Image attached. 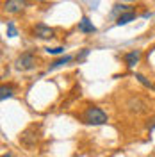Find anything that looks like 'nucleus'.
I'll list each match as a JSON object with an SVG mask.
<instances>
[{"label": "nucleus", "instance_id": "423d86ee", "mask_svg": "<svg viewBox=\"0 0 155 157\" xmlns=\"http://www.w3.org/2000/svg\"><path fill=\"white\" fill-rule=\"evenodd\" d=\"M32 34H34L36 38H39V39H52V38H55V30L52 29L50 25L43 23V21H39V23L34 25Z\"/></svg>", "mask_w": 155, "mask_h": 157}, {"label": "nucleus", "instance_id": "f257e3e1", "mask_svg": "<svg viewBox=\"0 0 155 157\" xmlns=\"http://www.w3.org/2000/svg\"><path fill=\"white\" fill-rule=\"evenodd\" d=\"M82 121L87 125H105L109 121L107 113L98 105H89L86 107V111L82 113Z\"/></svg>", "mask_w": 155, "mask_h": 157}, {"label": "nucleus", "instance_id": "9b49d317", "mask_svg": "<svg viewBox=\"0 0 155 157\" xmlns=\"http://www.w3.org/2000/svg\"><path fill=\"white\" fill-rule=\"evenodd\" d=\"M127 11H132V7H130V6H123V4H114V7H112V11H111V18L118 20V16H121V14L127 13Z\"/></svg>", "mask_w": 155, "mask_h": 157}, {"label": "nucleus", "instance_id": "dca6fc26", "mask_svg": "<svg viewBox=\"0 0 155 157\" xmlns=\"http://www.w3.org/2000/svg\"><path fill=\"white\" fill-rule=\"evenodd\" d=\"M89 52H91L89 48H84V50H82V52H80V54L77 56V57H75V59H77V61H84V59H86L87 56H89Z\"/></svg>", "mask_w": 155, "mask_h": 157}, {"label": "nucleus", "instance_id": "f8f14e48", "mask_svg": "<svg viewBox=\"0 0 155 157\" xmlns=\"http://www.w3.org/2000/svg\"><path fill=\"white\" fill-rule=\"evenodd\" d=\"M11 97H13V88L2 84V86H0V100L4 102V100H7V98H11Z\"/></svg>", "mask_w": 155, "mask_h": 157}, {"label": "nucleus", "instance_id": "39448f33", "mask_svg": "<svg viewBox=\"0 0 155 157\" xmlns=\"http://www.w3.org/2000/svg\"><path fill=\"white\" fill-rule=\"evenodd\" d=\"M27 6H29L27 0H6L2 4V9H4V13H7V14H20Z\"/></svg>", "mask_w": 155, "mask_h": 157}, {"label": "nucleus", "instance_id": "9d476101", "mask_svg": "<svg viewBox=\"0 0 155 157\" xmlns=\"http://www.w3.org/2000/svg\"><path fill=\"white\" fill-rule=\"evenodd\" d=\"M73 59H75L73 56H62V57H59V59H55V61H52V63L48 64V71H50V70L59 68V66H66V64H70Z\"/></svg>", "mask_w": 155, "mask_h": 157}, {"label": "nucleus", "instance_id": "2eb2a0df", "mask_svg": "<svg viewBox=\"0 0 155 157\" xmlns=\"http://www.w3.org/2000/svg\"><path fill=\"white\" fill-rule=\"evenodd\" d=\"M6 32H7L9 38H16V36H18V29L14 27L13 21H7V29H6Z\"/></svg>", "mask_w": 155, "mask_h": 157}, {"label": "nucleus", "instance_id": "20e7f679", "mask_svg": "<svg viewBox=\"0 0 155 157\" xmlns=\"http://www.w3.org/2000/svg\"><path fill=\"white\" fill-rule=\"evenodd\" d=\"M38 139H39V136H38V132H36V127H34V125L29 127V128H25V130L20 134V143L27 148H32L38 143Z\"/></svg>", "mask_w": 155, "mask_h": 157}, {"label": "nucleus", "instance_id": "ddd939ff", "mask_svg": "<svg viewBox=\"0 0 155 157\" xmlns=\"http://www.w3.org/2000/svg\"><path fill=\"white\" fill-rule=\"evenodd\" d=\"M136 78L139 80V82H141V84H143V86H145V88H148V89H152V91H155V86L145 77V75H143V73H136Z\"/></svg>", "mask_w": 155, "mask_h": 157}, {"label": "nucleus", "instance_id": "f3484780", "mask_svg": "<svg viewBox=\"0 0 155 157\" xmlns=\"http://www.w3.org/2000/svg\"><path fill=\"white\" fill-rule=\"evenodd\" d=\"M153 128H155V118L152 120V123H148V130H150V132H152Z\"/></svg>", "mask_w": 155, "mask_h": 157}, {"label": "nucleus", "instance_id": "6e6552de", "mask_svg": "<svg viewBox=\"0 0 155 157\" xmlns=\"http://www.w3.org/2000/svg\"><path fill=\"white\" fill-rule=\"evenodd\" d=\"M78 32H82V34H95L96 32V27L93 25V21L87 18V16H82L80 21H78Z\"/></svg>", "mask_w": 155, "mask_h": 157}, {"label": "nucleus", "instance_id": "f03ea898", "mask_svg": "<svg viewBox=\"0 0 155 157\" xmlns=\"http://www.w3.org/2000/svg\"><path fill=\"white\" fill-rule=\"evenodd\" d=\"M36 66V56H34V52H23V54H20L18 57L14 59V68L18 70V71H29Z\"/></svg>", "mask_w": 155, "mask_h": 157}, {"label": "nucleus", "instance_id": "6ab92c4d", "mask_svg": "<svg viewBox=\"0 0 155 157\" xmlns=\"http://www.w3.org/2000/svg\"><path fill=\"white\" fill-rule=\"evenodd\" d=\"M123 2H134V0H123Z\"/></svg>", "mask_w": 155, "mask_h": 157}, {"label": "nucleus", "instance_id": "1a4fd4ad", "mask_svg": "<svg viewBox=\"0 0 155 157\" xmlns=\"http://www.w3.org/2000/svg\"><path fill=\"white\" fill-rule=\"evenodd\" d=\"M137 18V13L134 9L132 11H127V13H123L121 16H118V20H116V25H127V23H130V21H134V20Z\"/></svg>", "mask_w": 155, "mask_h": 157}, {"label": "nucleus", "instance_id": "4468645a", "mask_svg": "<svg viewBox=\"0 0 155 157\" xmlns=\"http://www.w3.org/2000/svg\"><path fill=\"white\" fill-rule=\"evenodd\" d=\"M45 52L48 54V56H61V54H64V47H47L45 48Z\"/></svg>", "mask_w": 155, "mask_h": 157}, {"label": "nucleus", "instance_id": "a211bd4d", "mask_svg": "<svg viewBox=\"0 0 155 157\" xmlns=\"http://www.w3.org/2000/svg\"><path fill=\"white\" fill-rule=\"evenodd\" d=\"M2 157H13V154H4Z\"/></svg>", "mask_w": 155, "mask_h": 157}, {"label": "nucleus", "instance_id": "0eeeda50", "mask_svg": "<svg viewBox=\"0 0 155 157\" xmlns=\"http://www.w3.org/2000/svg\"><path fill=\"white\" fill-rule=\"evenodd\" d=\"M141 56H143V52H141V50H130V52H127L125 56H123L127 68H134L137 63H139Z\"/></svg>", "mask_w": 155, "mask_h": 157}, {"label": "nucleus", "instance_id": "aec40b11", "mask_svg": "<svg viewBox=\"0 0 155 157\" xmlns=\"http://www.w3.org/2000/svg\"><path fill=\"white\" fill-rule=\"evenodd\" d=\"M39 2H43V0H39Z\"/></svg>", "mask_w": 155, "mask_h": 157}, {"label": "nucleus", "instance_id": "7ed1b4c3", "mask_svg": "<svg viewBox=\"0 0 155 157\" xmlns=\"http://www.w3.org/2000/svg\"><path fill=\"white\" fill-rule=\"evenodd\" d=\"M125 107L128 109L130 113H134V114H143V113L148 111V104H146L139 95H132V97L127 100Z\"/></svg>", "mask_w": 155, "mask_h": 157}]
</instances>
